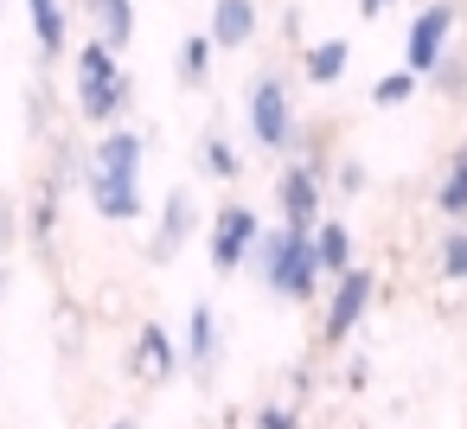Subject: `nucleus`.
I'll return each mask as SVG.
<instances>
[{"mask_svg":"<svg viewBox=\"0 0 467 429\" xmlns=\"http://www.w3.org/2000/svg\"><path fill=\"white\" fill-rule=\"evenodd\" d=\"M263 218L250 212V205H237V199H224L218 212H212V231H205V256H212V269L218 276H231V269H244L250 256H256V244H263Z\"/></svg>","mask_w":467,"mask_h":429,"instance_id":"obj_4","label":"nucleus"},{"mask_svg":"<svg viewBox=\"0 0 467 429\" xmlns=\"http://www.w3.org/2000/svg\"><path fill=\"white\" fill-rule=\"evenodd\" d=\"M416 90H422V78L397 65V71H384V78L371 84V110H403V103H410Z\"/></svg>","mask_w":467,"mask_h":429,"instance_id":"obj_20","label":"nucleus"},{"mask_svg":"<svg viewBox=\"0 0 467 429\" xmlns=\"http://www.w3.org/2000/svg\"><path fill=\"white\" fill-rule=\"evenodd\" d=\"M192 231H199V199H192V186H173V193L161 199V225H154V237H148V263H173Z\"/></svg>","mask_w":467,"mask_h":429,"instance_id":"obj_8","label":"nucleus"},{"mask_svg":"<svg viewBox=\"0 0 467 429\" xmlns=\"http://www.w3.org/2000/svg\"><path fill=\"white\" fill-rule=\"evenodd\" d=\"M441 97H454V103H467V58H461V46H448V58L435 65V78H429Z\"/></svg>","mask_w":467,"mask_h":429,"instance_id":"obj_23","label":"nucleus"},{"mask_svg":"<svg viewBox=\"0 0 467 429\" xmlns=\"http://www.w3.org/2000/svg\"><path fill=\"white\" fill-rule=\"evenodd\" d=\"M244 122H250L256 148H288V141L301 135L295 97H288V78H282V71H256V78L244 84Z\"/></svg>","mask_w":467,"mask_h":429,"instance_id":"obj_3","label":"nucleus"},{"mask_svg":"<svg viewBox=\"0 0 467 429\" xmlns=\"http://www.w3.org/2000/svg\"><path fill=\"white\" fill-rule=\"evenodd\" d=\"M199 167H205L212 180H237V173H244V154L231 148V135H205V141H199Z\"/></svg>","mask_w":467,"mask_h":429,"instance_id":"obj_21","label":"nucleus"},{"mask_svg":"<svg viewBox=\"0 0 467 429\" xmlns=\"http://www.w3.org/2000/svg\"><path fill=\"white\" fill-rule=\"evenodd\" d=\"M314 250H320V276H346V269H358V256H352V231L339 225V218H320L314 225Z\"/></svg>","mask_w":467,"mask_h":429,"instance_id":"obj_17","label":"nucleus"},{"mask_svg":"<svg viewBox=\"0 0 467 429\" xmlns=\"http://www.w3.org/2000/svg\"><path fill=\"white\" fill-rule=\"evenodd\" d=\"M84 193H90V212L109 218V225H135L148 212L141 180H129V173H84Z\"/></svg>","mask_w":467,"mask_h":429,"instance_id":"obj_10","label":"nucleus"},{"mask_svg":"<svg viewBox=\"0 0 467 429\" xmlns=\"http://www.w3.org/2000/svg\"><path fill=\"white\" fill-rule=\"evenodd\" d=\"M129 97H135V84H129L122 58L90 39V46L78 52V116L97 122V129H116V122L129 116Z\"/></svg>","mask_w":467,"mask_h":429,"instance_id":"obj_2","label":"nucleus"},{"mask_svg":"<svg viewBox=\"0 0 467 429\" xmlns=\"http://www.w3.org/2000/svg\"><path fill=\"white\" fill-rule=\"evenodd\" d=\"M84 14H90V26H97V46L122 52V46L135 39V0H84Z\"/></svg>","mask_w":467,"mask_h":429,"instance_id":"obj_13","label":"nucleus"},{"mask_svg":"<svg viewBox=\"0 0 467 429\" xmlns=\"http://www.w3.org/2000/svg\"><path fill=\"white\" fill-rule=\"evenodd\" d=\"M256 429H301L288 403H256Z\"/></svg>","mask_w":467,"mask_h":429,"instance_id":"obj_25","label":"nucleus"},{"mask_svg":"<svg viewBox=\"0 0 467 429\" xmlns=\"http://www.w3.org/2000/svg\"><path fill=\"white\" fill-rule=\"evenodd\" d=\"M333 186H339L346 199H352V193H365V167H358V161H339V173H333Z\"/></svg>","mask_w":467,"mask_h":429,"instance_id":"obj_26","label":"nucleus"},{"mask_svg":"<svg viewBox=\"0 0 467 429\" xmlns=\"http://www.w3.org/2000/svg\"><path fill=\"white\" fill-rule=\"evenodd\" d=\"M180 352H186V365H192L199 378H205V371L218 365V314H212L205 301H199V308L186 314V340H180Z\"/></svg>","mask_w":467,"mask_h":429,"instance_id":"obj_14","label":"nucleus"},{"mask_svg":"<svg viewBox=\"0 0 467 429\" xmlns=\"http://www.w3.org/2000/svg\"><path fill=\"white\" fill-rule=\"evenodd\" d=\"M346 65H352V46L346 39H314L307 52H301V71H307V84H339L346 78Z\"/></svg>","mask_w":467,"mask_h":429,"instance_id":"obj_18","label":"nucleus"},{"mask_svg":"<svg viewBox=\"0 0 467 429\" xmlns=\"http://www.w3.org/2000/svg\"><path fill=\"white\" fill-rule=\"evenodd\" d=\"M256 276H263V288L269 295H282V301H314L320 295V250H314V231H295V225H275V231H263V244H256Z\"/></svg>","mask_w":467,"mask_h":429,"instance_id":"obj_1","label":"nucleus"},{"mask_svg":"<svg viewBox=\"0 0 467 429\" xmlns=\"http://www.w3.org/2000/svg\"><path fill=\"white\" fill-rule=\"evenodd\" d=\"M141 154H148V141L135 135V129H103L97 135V148H90V161H84V173H129V180H141Z\"/></svg>","mask_w":467,"mask_h":429,"instance_id":"obj_12","label":"nucleus"},{"mask_svg":"<svg viewBox=\"0 0 467 429\" xmlns=\"http://www.w3.org/2000/svg\"><path fill=\"white\" fill-rule=\"evenodd\" d=\"M441 276L467 282V225H448V237H441Z\"/></svg>","mask_w":467,"mask_h":429,"instance_id":"obj_24","label":"nucleus"},{"mask_svg":"<svg viewBox=\"0 0 467 429\" xmlns=\"http://www.w3.org/2000/svg\"><path fill=\"white\" fill-rule=\"evenodd\" d=\"M212 58H218V46H212L205 33H186V39H180V58H173V71H180V84H192V90H205V84H212Z\"/></svg>","mask_w":467,"mask_h":429,"instance_id":"obj_19","label":"nucleus"},{"mask_svg":"<svg viewBox=\"0 0 467 429\" xmlns=\"http://www.w3.org/2000/svg\"><path fill=\"white\" fill-rule=\"evenodd\" d=\"M7 288H14V276H7V269H0V295H7Z\"/></svg>","mask_w":467,"mask_h":429,"instance_id":"obj_30","label":"nucleus"},{"mask_svg":"<svg viewBox=\"0 0 467 429\" xmlns=\"http://www.w3.org/2000/svg\"><path fill=\"white\" fill-rule=\"evenodd\" d=\"M371 295H378V276L358 263V269H346L333 288H327V308H320V340L327 346H339V340H352L358 333V320L371 314Z\"/></svg>","mask_w":467,"mask_h":429,"instance_id":"obj_7","label":"nucleus"},{"mask_svg":"<svg viewBox=\"0 0 467 429\" xmlns=\"http://www.w3.org/2000/svg\"><path fill=\"white\" fill-rule=\"evenodd\" d=\"M435 212H441L448 225H467V141L448 154V167H441V180H435Z\"/></svg>","mask_w":467,"mask_h":429,"instance_id":"obj_16","label":"nucleus"},{"mask_svg":"<svg viewBox=\"0 0 467 429\" xmlns=\"http://www.w3.org/2000/svg\"><path fill=\"white\" fill-rule=\"evenodd\" d=\"M7 237H14V199H0V250H7Z\"/></svg>","mask_w":467,"mask_h":429,"instance_id":"obj_27","label":"nucleus"},{"mask_svg":"<svg viewBox=\"0 0 467 429\" xmlns=\"http://www.w3.org/2000/svg\"><path fill=\"white\" fill-rule=\"evenodd\" d=\"M26 20H33L39 58H65V46H71V20H65V0H26Z\"/></svg>","mask_w":467,"mask_h":429,"instance_id":"obj_15","label":"nucleus"},{"mask_svg":"<svg viewBox=\"0 0 467 429\" xmlns=\"http://www.w3.org/2000/svg\"><path fill=\"white\" fill-rule=\"evenodd\" d=\"M26 231H33V244H39V250L52 244V231H58V186H52V180L39 186V199H33V218H26Z\"/></svg>","mask_w":467,"mask_h":429,"instance_id":"obj_22","label":"nucleus"},{"mask_svg":"<svg viewBox=\"0 0 467 429\" xmlns=\"http://www.w3.org/2000/svg\"><path fill=\"white\" fill-rule=\"evenodd\" d=\"M397 0H358V20H378V14H390Z\"/></svg>","mask_w":467,"mask_h":429,"instance_id":"obj_28","label":"nucleus"},{"mask_svg":"<svg viewBox=\"0 0 467 429\" xmlns=\"http://www.w3.org/2000/svg\"><path fill=\"white\" fill-rule=\"evenodd\" d=\"M109 429H141V423H135V416H116V423H109Z\"/></svg>","mask_w":467,"mask_h":429,"instance_id":"obj_29","label":"nucleus"},{"mask_svg":"<svg viewBox=\"0 0 467 429\" xmlns=\"http://www.w3.org/2000/svg\"><path fill=\"white\" fill-rule=\"evenodd\" d=\"M275 212H282V225L314 231V225L327 218V167H314L307 154L288 161V167L275 173Z\"/></svg>","mask_w":467,"mask_h":429,"instance_id":"obj_6","label":"nucleus"},{"mask_svg":"<svg viewBox=\"0 0 467 429\" xmlns=\"http://www.w3.org/2000/svg\"><path fill=\"white\" fill-rule=\"evenodd\" d=\"M180 365H186L180 340H173L161 320H141V327H135V346H129V371H135V378H148V384H167Z\"/></svg>","mask_w":467,"mask_h":429,"instance_id":"obj_9","label":"nucleus"},{"mask_svg":"<svg viewBox=\"0 0 467 429\" xmlns=\"http://www.w3.org/2000/svg\"><path fill=\"white\" fill-rule=\"evenodd\" d=\"M263 33V14H256V0H212V20H205V39L218 52H244L256 46Z\"/></svg>","mask_w":467,"mask_h":429,"instance_id":"obj_11","label":"nucleus"},{"mask_svg":"<svg viewBox=\"0 0 467 429\" xmlns=\"http://www.w3.org/2000/svg\"><path fill=\"white\" fill-rule=\"evenodd\" d=\"M454 26H461V7H454V0H429V7L410 20V33H403V71H416V78L429 84L435 65H441L448 46H454Z\"/></svg>","mask_w":467,"mask_h":429,"instance_id":"obj_5","label":"nucleus"}]
</instances>
